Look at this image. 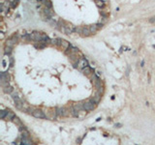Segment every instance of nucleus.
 Here are the masks:
<instances>
[{
    "label": "nucleus",
    "mask_w": 155,
    "mask_h": 145,
    "mask_svg": "<svg viewBox=\"0 0 155 145\" xmlns=\"http://www.w3.org/2000/svg\"><path fill=\"white\" fill-rule=\"evenodd\" d=\"M12 121H13V122H14L15 124H17L18 126H20H20H22V125H21V122H20V120L18 117H15Z\"/></svg>",
    "instance_id": "obj_20"
},
{
    "label": "nucleus",
    "mask_w": 155,
    "mask_h": 145,
    "mask_svg": "<svg viewBox=\"0 0 155 145\" xmlns=\"http://www.w3.org/2000/svg\"><path fill=\"white\" fill-rule=\"evenodd\" d=\"M3 91H4L6 94H12V93L14 92V89H13V87H12V86L8 85V86L3 87Z\"/></svg>",
    "instance_id": "obj_12"
},
{
    "label": "nucleus",
    "mask_w": 155,
    "mask_h": 145,
    "mask_svg": "<svg viewBox=\"0 0 155 145\" xmlns=\"http://www.w3.org/2000/svg\"><path fill=\"white\" fill-rule=\"evenodd\" d=\"M44 35L45 34H41L37 31H34L33 33H31V37H32V41H35L37 43L39 42H43L44 40Z\"/></svg>",
    "instance_id": "obj_2"
},
{
    "label": "nucleus",
    "mask_w": 155,
    "mask_h": 145,
    "mask_svg": "<svg viewBox=\"0 0 155 145\" xmlns=\"http://www.w3.org/2000/svg\"><path fill=\"white\" fill-rule=\"evenodd\" d=\"M81 72H83V75H85V76H92V75H93V74H92V70H91V68H89L88 66L85 67V68H83V70H81Z\"/></svg>",
    "instance_id": "obj_11"
},
{
    "label": "nucleus",
    "mask_w": 155,
    "mask_h": 145,
    "mask_svg": "<svg viewBox=\"0 0 155 145\" xmlns=\"http://www.w3.org/2000/svg\"><path fill=\"white\" fill-rule=\"evenodd\" d=\"M71 45L67 42V41H65V40H62L61 39V42H60V46H59V47L60 48H62L63 50H67L68 48H69V46H70Z\"/></svg>",
    "instance_id": "obj_10"
},
{
    "label": "nucleus",
    "mask_w": 155,
    "mask_h": 145,
    "mask_svg": "<svg viewBox=\"0 0 155 145\" xmlns=\"http://www.w3.org/2000/svg\"><path fill=\"white\" fill-rule=\"evenodd\" d=\"M11 52H12V47H10V46H5V48H4V53H5L6 55H10V54H11Z\"/></svg>",
    "instance_id": "obj_19"
},
{
    "label": "nucleus",
    "mask_w": 155,
    "mask_h": 145,
    "mask_svg": "<svg viewBox=\"0 0 155 145\" xmlns=\"http://www.w3.org/2000/svg\"><path fill=\"white\" fill-rule=\"evenodd\" d=\"M7 110H1L0 111V118L1 119H5V117H6V115H7Z\"/></svg>",
    "instance_id": "obj_21"
},
{
    "label": "nucleus",
    "mask_w": 155,
    "mask_h": 145,
    "mask_svg": "<svg viewBox=\"0 0 155 145\" xmlns=\"http://www.w3.org/2000/svg\"><path fill=\"white\" fill-rule=\"evenodd\" d=\"M56 113L57 116H69L71 111H69V109H67L66 107H56Z\"/></svg>",
    "instance_id": "obj_3"
},
{
    "label": "nucleus",
    "mask_w": 155,
    "mask_h": 145,
    "mask_svg": "<svg viewBox=\"0 0 155 145\" xmlns=\"http://www.w3.org/2000/svg\"><path fill=\"white\" fill-rule=\"evenodd\" d=\"M141 66H142V67H143V66H144V61H142V63H141Z\"/></svg>",
    "instance_id": "obj_27"
},
{
    "label": "nucleus",
    "mask_w": 155,
    "mask_h": 145,
    "mask_svg": "<svg viewBox=\"0 0 155 145\" xmlns=\"http://www.w3.org/2000/svg\"><path fill=\"white\" fill-rule=\"evenodd\" d=\"M43 4L46 8H48V9H52V2L50 1V0H45V1L43 2Z\"/></svg>",
    "instance_id": "obj_16"
},
{
    "label": "nucleus",
    "mask_w": 155,
    "mask_h": 145,
    "mask_svg": "<svg viewBox=\"0 0 155 145\" xmlns=\"http://www.w3.org/2000/svg\"><path fill=\"white\" fill-rule=\"evenodd\" d=\"M7 111H8V112H7V115H6L5 119H6V120H13V119L16 117L15 114L13 113L11 110H7Z\"/></svg>",
    "instance_id": "obj_13"
},
{
    "label": "nucleus",
    "mask_w": 155,
    "mask_h": 145,
    "mask_svg": "<svg viewBox=\"0 0 155 145\" xmlns=\"http://www.w3.org/2000/svg\"><path fill=\"white\" fill-rule=\"evenodd\" d=\"M96 107V103L92 99H89L86 102H83V110L84 111H90L93 110Z\"/></svg>",
    "instance_id": "obj_1"
},
{
    "label": "nucleus",
    "mask_w": 155,
    "mask_h": 145,
    "mask_svg": "<svg viewBox=\"0 0 155 145\" xmlns=\"http://www.w3.org/2000/svg\"><path fill=\"white\" fill-rule=\"evenodd\" d=\"M81 36H84V37H88V36H90L92 35L91 33V31L90 29H89L88 26H83V30H81Z\"/></svg>",
    "instance_id": "obj_9"
},
{
    "label": "nucleus",
    "mask_w": 155,
    "mask_h": 145,
    "mask_svg": "<svg viewBox=\"0 0 155 145\" xmlns=\"http://www.w3.org/2000/svg\"><path fill=\"white\" fill-rule=\"evenodd\" d=\"M14 45H15V42L13 41L12 38H9V39H8L7 41H6V43H5V46H10V47H12Z\"/></svg>",
    "instance_id": "obj_15"
},
{
    "label": "nucleus",
    "mask_w": 155,
    "mask_h": 145,
    "mask_svg": "<svg viewBox=\"0 0 155 145\" xmlns=\"http://www.w3.org/2000/svg\"><path fill=\"white\" fill-rule=\"evenodd\" d=\"M17 6H18V0H15V1L10 2V7L13 8V9H15V8L17 7Z\"/></svg>",
    "instance_id": "obj_22"
},
{
    "label": "nucleus",
    "mask_w": 155,
    "mask_h": 145,
    "mask_svg": "<svg viewBox=\"0 0 155 145\" xmlns=\"http://www.w3.org/2000/svg\"><path fill=\"white\" fill-rule=\"evenodd\" d=\"M32 115H33L35 118H38V119H44V118H46V113H45L43 110H41V109H35L33 111V113H32Z\"/></svg>",
    "instance_id": "obj_5"
},
{
    "label": "nucleus",
    "mask_w": 155,
    "mask_h": 145,
    "mask_svg": "<svg viewBox=\"0 0 155 145\" xmlns=\"http://www.w3.org/2000/svg\"><path fill=\"white\" fill-rule=\"evenodd\" d=\"M75 26H73L71 23H66L65 24V32L64 33L65 34H67V35H70V34H72L73 32L75 31Z\"/></svg>",
    "instance_id": "obj_6"
},
{
    "label": "nucleus",
    "mask_w": 155,
    "mask_h": 145,
    "mask_svg": "<svg viewBox=\"0 0 155 145\" xmlns=\"http://www.w3.org/2000/svg\"><path fill=\"white\" fill-rule=\"evenodd\" d=\"M57 116V113H56V109H52V108H48L47 112H46V118L50 119V120H53Z\"/></svg>",
    "instance_id": "obj_4"
},
{
    "label": "nucleus",
    "mask_w": 155,
    "mask_h": 145,
    "mask_svg": "<svg viewBox=\"0 0 155 145\" xmlns=\"http://www.w3.org/2000/svg\"><path fill=\"white\" fill-rule=\"evenodd\" d=\"M148 21H149L150 23H154V22H155V17H153V18H151V19H149Z\"/></svg>",
    "instance_id": "obj_26"
},
{
    "label": "nucleus",
    "mask_w": 155,
    "mask_h": 145,
    "mask_svg": "<svg viewBox=\"0 0 155 145\" xmlns=\"http://www.w3.org/2000/svg\"><path fill=\"white\" fill-rule=\"evenodd\" d=\"M88 27H89V29H90V31H91V33H92V34L96 33V32L98 31V27H97L96 24H92V25L88 26Z\"/></svg>",
    "instance_id": "obj_17"
},
{
    "label": "nucleus",
    "mask_w": 155,
    "mask_h": 145,
    "mask_svg": "<svg viewBox=\"0 0 155 145\" xmlns=\"http://www.w3.org/2000/svg\"><path fill=\"white\" fill-rule=\"evenodd\" d=\"M88 66V61L85 59V58H80L79 61L78 62V69H80V70H83V68L87 67Z\"/></svg>",
    "instance_id": "obj_7"
},
{
    "label": "nucleus",
    "mask_w": 155,
    "mask_h": 145,
    "mask_svg": "<svg viewBox=\"0 0 155 145\" xmlns=\"http://www.w3.org/2000/svg\"><path fill=\"white\" fill-rule=\"evenodd\" d=\"M95 2H96V5L98 7H103L104 6V3H103L102 0H95Z\"/></svg>",
    "instance_id": "obj_23"
},
{
    "label": "nucleus",
    "mask_w": 155,
    "mask_h": 145,
    "mask_svg": "<svg viewBox=\"0 0 155 145\" xmlns=\"http://www.w3.org/2000/svg\"><path fill=\"white\" fill-rule=\"evenodd\" d=\"M13 65H14V59L13 57H10V67H13Z\"/></svg>",
    "instance_id": "obj_25"
},
{
    "label": "nucleus",
    "mask_w": 155,
    "mask_h": 145,
    "mask_svg": "<svg viewBox=\"0 0 155 145\" xmlns=\"http://www.w3.org/2000/svg\"><path fill=\"white\" fill-rule=\"evenodd\" d=\"M91 99H92V100L95 102V103L97 104L98 103L100 102V100H101V93H97L95 96H93V97H92Z\"/></svg>",
    "instance_id": "obj_14"
},
{
    "label": "nucleus",
    "mask_w": 155,
    "mask_h": 145,
    "mask_svg": "<svg viewBox=\"0 0 155 145\" xmlns=\"http://www.w3.org/2000/svg\"><path fill=\"white\" fill-rule=\"evenodd\" d=\"M96 25H97L98 29H100V28H102V27H103V23H102V22H99V23H97Z\"/></svg>",
    "instance_id": "obj_24"
},
{
    "label": "nucleus",
    "mask_w": 155,
    "mask_h": 145,
    "mask_svg": "<svg viewBox=\"0 0 155 145\" xmlns=\"http://www.w3.org/2000/svg\"><path fill=\"white\" fill-rule=\"evenodd\" d=\"M21 142H22V144H23V145H32V142L29 140V138H28V137H23Z\"/></svg>",
    "instance_id": "obj_18"
},
{
    "label": "nucleus",
    "mask_w": 155,
    "mask_h": 145,
    "mask_svg": "<svg viewBox=\"0 0 155 145\" xmlns=\"http://www.w3.org/2000/svg\"><path fill=\"white\" fill-rule=\"evenodd\" d=\"M73 108H74L76 111L79 112L83 110V102H79V103H75L73 104Z\"/></svg>",
    "instance_id": "obj_8"
}]
</instances>
